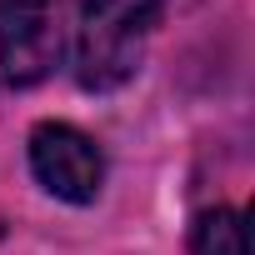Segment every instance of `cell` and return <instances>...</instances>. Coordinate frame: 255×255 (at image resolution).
<instances>
[{
	"label": "cell",
	"instance_id": "cell-1",
	"mask_svg": "<svg viewBox=\"0 0 255 255\" xmlns=\"http://www.w3.org/2000/svg\"><path fill=\"white\" fill-rule=\"evenodd\" d=\"M160 0H75V75L85 90H115L135 75Z\"/></svg>",
	"mask_w": 255,
	"mask_h": 255
},
{
	"label": "cell",
	"instance_id": "cell-2",
	"mask_svg": "<svg viewBox=\"0 0 255 255\" xmlns=\"http://www.w3.org/2000/svg\"><path fill=\"white\" fill-rule=\"evenodd\" d=\"M60 60V25L50 0H0V80L10 90L40 85Z\"/></svg>",
	"mask_w": 255,
	"mask_h": 255
},
{
	"label": "cell",
	"instance_id": "cell-3",
	"mask_svg": "<svg viewBox=\"0 0 255 255\" xmlns=\"http://www.w3.org/2000/svg\"><path fill=\"white\" fill-rule=\"evenodd\" d=\"M30 170L50 195H60L70 205H90L105 180V160H100L95 140L80 135L75 125H40L30 135Z\"/></svg>",
	"mask_w": 255,
	"mask_h": 255
},
{
	"label": "cell",
	"instance_id": "cell-4",
	"mask_svg": "<svg viewBox=\"0 0 255 255\" xmlns=\"http://www.w3.org/2000/svg\"><path fill=\"white\" fill-rule=\"evenodd\" d=\"M190 250L195 255H250V240H245V215L230 210V205H215L195 220L190 230Z\"/></svg>",
	"mask_w": 255,
	"mask_h": 255
}]
</instances>
